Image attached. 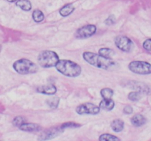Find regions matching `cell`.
<instances>
[{"label": "cell", "instance_id": "obj_29", "mask_svg": "<svg viewBox=\"0 0 151 141\" xmlns=\"http://www.w3.org/2000/svg\"><path fill=\"white\" fill-rule=\"evenodd\" d=\"M7 1H8L9 2H14V1H16V0H7Z\"/></svg>", "mask_w": 151, "mask_h": 141}, {"label": "cell", "instance_id": "obj_30", "mask_svg": "<svg viewBox=\"0 0 151 141\" xmlns=\"http://www.w3.org/2000/svg\"><path fill=\"white\" fill-rule=\"evenodd\" d=\"M1 46L0 45V52H1Z\"/></svg>", "mask_w": 151, "mask_h": 141}, {"label": "cell", "instance_id": "obj_23", "mask_svg": "<svg viewBox=\"0 0 151 141\" xmlns=\"http://www.w3.org/2000/svg\"><path fill=\"white\" fill-rule=\"evenodd\" d=\"M47 104L51 108H56L58 105V103H59V98L58 97H53L52 98H49L47 101Z\"/></svg>", "mask_w": 151, "mask_h": 141}, {"label": "cell", "instance_id": "obj_20", "mask_svg": "<svg viewBox=\"0 0 151 141\" xmlns=\"http://www.w3.org/2000/svg\"><path fill=\"white\" fill-rule=\"evenodd\" d=\"M100 94H101V96L103 97V99H111V97L114 95V91L111 88H106L101 90Z\"/></svg>", "mask_w": 151, "mask_h": 141}, {"label": "cell", "instance_id": "obj_6", "mask_svg": "<svg viewBox=\"0 0 151 141\" xmlns=\"http://www.w3.org/2000/svg\"><path fill=\"white\" fill-rule=\"evenodd\" d=\"M63 131H64V129H63L61 126H53L41 132L38 139L39 141H45L53 139L63 133Z\"/></svg>", "mask_w": 151, "mask_h": 141}, {"label": "cell", "instance_id": "obj_22", "mask_svg": "<svg viewBox=\"0 0 151 141\" xmlns=\"http://www.w3.org/2000/svg\"><path fill=\"white\" fill-rule=\"evenodd\" d=\"M141 93L138 92V91H133V92L130 93L128 94V97L131 101H137L141 98L142 95Z\"/></svg>", "mask_w": 151, "mask_h": 141}, {"label": "cell", "instance_id": "obj_12", "mask_svg": "<svg viewBox=\"0 0 151 141\" xmlns=\"http://www.w3.org/2000/svg\"><path fill=\"white\" fill-rule=\"evenodd\" d=\"M19 129L24 132H38L41 129V126L37 123H24L23 124L19 126Z\"/></svg>", "mask_w": 151, "mask_h": 141}, {"label": "cell", "instance_id": "obj_16", "mask_svg": "<svg viewBox=\"0 0 151 141\" xmlns=\"http://www.w3.org/2000/svg\"><path fill=\"white\" fill-rule=\"evenodd\" d=\"M99 54L106 58L112 59V57L114 55L115 52L113 49L109 48H101L98 51Z\"/></svg>", "mask_w": 151, "mask_h": 141}, {"label": "cell", "instance_id": "obj_21", "mask_svg": "<svg viewBox=\"0 0 151 141\" xmlns=\"http://www.w3.org/2000/svg\"><path fill=\"white\" fill-rule=\"evenodd\" d=\"M32 19L35 22H41L44 19V16L40 10H34L32 13Z\"/></svg>", "mask_w": 151, "mask_h": 141}, {"label": "cell", "instance_id": "obj_17", "mask_svg": "<svg viewBox=\"0 0 151 141\" xmlns=\"http://www.w3.org/2000/svg\"><path fill=\"white\" fill-rule=\"evenodd\" d=\"M74 10H75V7L72 4H66L60 10V14L63 17L68 16L74 11Z\"/></svg>", "mask_w": 151, "mask_h": 141}, {"label": "cell", "instance_id": "obj_27", "mask_svg": "<svg viewBox=\"0 0 151 141\" xmlns=\"http://www.w3.org/2000/svg\"><path fill=\"white\" fill-rule=\"evenodd\" d=\"M115 22H116V18H115V16H113V15L109 16V18L105 21V23H106L107 25L114 24Z\"/></svg>", "mask_w": 151, "mask_h": 141}, {"label": "cell", "instance_id": "obj_13", "mask_svg": "<svg viewBox=\"0 0 151 141\" xmlns=\"http://www.w3.org/2000/svg\"><path fill=\"white\" fill-rule=\"evenodd\" d=\"M147 120H146L145 117L143 116L141 114H137L133 116L131 119V122L134 126H142L146 123Z\"/></svg>", "mask_w": 151, "mask_h": 141}, {"label": "cell", "instance_id": "obj_14", "mask_svg": "<svg viewBox=\"0 0 151 141\" xmlns=\"http://www.w3.org/2000/svg\"><path fill=\"white\" fill-rule=\"evenodd\" d=\"M99 107L102 110L110 111L114 107V101L112 99H103L100 101Z\"/></svg>", "mask_w": 151, "mask_h": 141}, {"label": "cell", "instance_id": "obj_25", "mask_svg": "<svg viewBox=\"0 0 151 141\" xmlns=\"http://www.w3.org/2000/svg\"><path fill=\"white\" fill-rule=\"evenodd\" d=\"M63 129H66V128H71V129H74V128H78L81 126V125L78 123H75V122H66V123H63L60 125Z\"/></svg>", "mask_w": 151, "mask_h": 141}, {"label": "cell", "instance_id": "obj_11", "mask_svg": "<svg viewBox=\"0 0 151 141\" xmlns=\"http://www.w3.org/2000/svg\"><path fill=\"white\" fill-rule=\"evenodd\" d=\"M57 91L56 87L54 85H42L37 88V92L44 95H53Z\"/></svg>", "mask_w": 151, "mask_h": 141}, {"label": "cell", "instance_id": "obj_10", "mask_svg": "<svg viewBox=\"0 0 151 141\" xmlns=\"http://www.w3.org/2000/svg\"><path fill=\"white\" fill-rule=\"evenodd\" d=\"M129 84V87L131 88V89L136 90V91L141 93H145L147 95H151V87L148 86L147 85H145L144 83L139 82H134V81H131V82H128Z\"/></svg>", "mask_w": 151, "mask_h": 141}, {"label": "cell", "instance_id": "obj_1", "mask_svg": "<svg viewBox=\"0 0 151 141\" xmlns=\"http://www.w3.org/2000/svg\"><path fill=\"white\" fill-rule=\"evenodd\" d=\"M83 57L91 66L97 67L98 68L104 69L107 70H113L116 68L117 63L112 59L106 58L99 54L91 52V51H86L83 54Z\"/></svg>", "mask_w": 151, "mask_h": 141}, {"label": "cell", "instance_id": "obj_9", "mask_svg": "<svg viewBox=\"0 0 151 141\" xmlns=\"http://www.w3.org/2000/svg\"><path fill=\"white\" fill-rule=\"evenodd\" d=\"M96 31H97V28H96L95 25H86V26H83V27L78 29L75 35H76L77 38H89V37L92 36L93 35L95 34Z\"/></svg>", "mask_w": 151, "mask_h": 141}, {"label": "cell", "instance_id": "obj_15", "mask_svg": "<svg viewBox=\"0 0 151 141\" xmlns=\"http://www.w3.org/2000/svg\"><path fill=\"white\" fill-rule=\"evenodd\" d=\"M112 130L115 132H120L124 129V122L121 119H114L111 123Z\"/></svg>", "mask_w": 151, "mask_h": 141}, {"label": "cell", "instance_id": "obj_2", "mask_svg": "<svg viewBox=\"0 0 151 141\" xmlns=\"http://www.w3.org/2000/svg\"><path fill=\"white\" fill-rule=\"evenodd\" d=\"M55 68L58 71L69 77H77L82 71V68L78 63L67 60H59Z\"/></svg>", "mask_w": 151, "mask_h": 141}, {"label": "cell", "instance_id": "obj_4", "mask_svg": "<svg viewBox=\"0 0 151 141\" xmlns=\"http://www.w3.org/2000/svg\"><path fill=\"white\" fill-rule=\"evenodd\" d=\"M59 61L57 53L50 50L43 51L38 54V63L43 68H51L56 66Z\"/></svg>", "mask_w": 151, "mask_h": 141}, {"label": "cell", "instance_id": "obj_19", "mask_svg": "<svg viewBox=\"0 0 151 141\" xmlns=\"http://www.w3.org/2000/svg\"><path fill=\"white\" fill-rule=\"evenodd\" d=\"M99 141H121L118 137L111 134H103L99 137Z\"/></svg>", "mask_w": 151, "mask_h": 141}, {"label": "cell", "instance_id": "obj_7", "mask_svg": "<svg viewBox=\"0 0 151 141\" xmlns=\"http://www.w3.org/2000/svg\"><path fill=\"white\" fill-rule=\"evenodd\" d=\"M115 45L119 49L125 52L132 51L134 45L133 41L125 35H119L115 38Z\"/></svg>", "mask_w": 151, "mask_h": 141}, {"label": "cell", "instance_id": "obj_28", "mask_svg": "<svg viewBox=\"0 0 151 141\" xmlns=\"http://www.w3.org/2000/svg\"><path fill=\"white\" fill-rule=\"evenodd\" d=\"M123 112H124V113H125V114H128V115L131 114V113H133L132 107H131V106H129V105L125 106L123 109Z\"/></svg>", "mask_w": 151, "mask_h": 141}, {"label": "cell", "instance_id": "obj_26", "mask_svg": "<svg viewBox=\"0 0 151 141\" xmlns=\"http://www.w3.org/2000/svg\"><path fill=\"white\" fill-rule=\"evenodd\" d=\"M143 47L145 50L148 51H151V38L147 39L143 43Z\"/></svg>", "mask_w": 151, "mask_h": 141}, {"label": "cell", "instance_id": "obj_5", "mask_svg": "<svg viewBox=\"0 0 151 141\" xmlns=\"http://www.w3.org/2000/svg\"><path fill=\"white\" fill-rule=\"evenodd\" d=\"M128 68L133 73L147 75L151 73V64L145 61H133L128 65Z\"/></svg>", "mask_w": 151, "mask_h": 141}, {"label": "cell", "instance_id": "obj_18", "mask_svg": "<svg viewBox=\"0 0 151 141\" xmlns=\"http://www.w3.org/2000/svg\"><path fill=\"white\" fill-rule=\"evenodd\" d=\"M16 5L24 11H29L32 8L30 1L28 0H18L16 1Z\"/></svg>", "mask_w": 151, "mask_h": 141}, {"label": "cell", "instance_id": "obj_8", "mask_svg": "<svg viewBox=\"0 0 151 141\" xmlns=\"http://www.w3.org/2000/svg\"><path fill=\"white\" fill-rule=\"evenodd\" d=\"M100 107L91 103H84L76 108V112L79 115H97L100 113Z\"/></svg>", "mask_w": 151, "mask_h": 141}, {"label": "cell", "instance_id": "obj_3", "mask_svg": "<svg viewBox=\"0 0 151 141\" xmlns=\"http://www.w3.org/2000/svg\"><path fill=\"white\" fill-rule=\"evenodd\" d=\"M13 68L19 74L25 75L34 73L38 70V66L27 59H20L13 63Z\"/></svg>", "mask_w": 151, "mask_h": 141}, {"label": "cell", "instance_id": "obj_24", "mask_svg": "<svg viewBox=\"0 0 151 141\" xmlns=\"http://www.w3.org/2000/svg\"><path fill=\"white\" fill-rule=\"evenodd\" d=\"M24 123H25V119L22 116H16L13 120V124L16 127H19Z\"/></svg>", "mask_w": 151, "mask_h": 141}]
</instances>
